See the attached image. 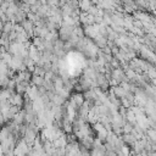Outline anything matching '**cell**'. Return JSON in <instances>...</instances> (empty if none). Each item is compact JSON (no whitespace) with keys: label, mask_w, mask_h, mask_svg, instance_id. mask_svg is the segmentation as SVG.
Wrapping results in <instances>:
<instances>
[{"label":"cell","mask_w":156,"mask_h":156,"mask_svg":"<svg viewBox=\"0 0 156 156\" xmlns=\"http://www.w3.org/2000/svg\"><path fill=\"white\" fill-rule=\"evenodd\" d=\"M32 82L37 85V87H40V85H43V83H44V77H41V76H33V78H32Z\"/></svg>","instance_id":"6da1fadb"},{"label":"cell","mask_w":156,"mask_h":156,"mask_svg":"<svg viewBox=\"0 0 156 156\" xmlns=\"http://www.w3.org/2000/svg\"><path fill=\"white\" fill-rule=\"evenodd\" d=\"M1 155H4V152H2V149H1V144H0V156Z\"/></svg>","instance_id":"7a4b0ae2"}]
</instances>
